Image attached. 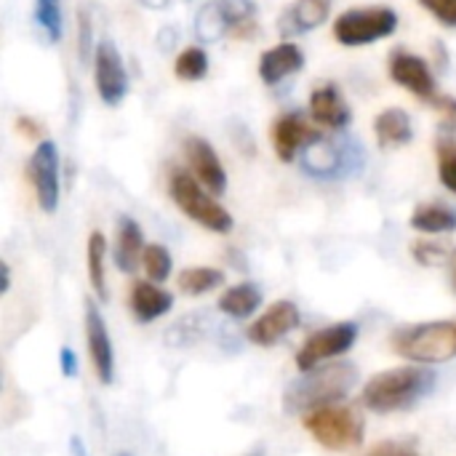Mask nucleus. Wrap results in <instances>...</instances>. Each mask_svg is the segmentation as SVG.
Listing matches in <instances>:
<instances>
[{
  "label": "nucleus",
  "mask_w": 456,
  "mask_h": 456,
  "mask_svg": "<svg viewBox=\"0 0 456 456\" xmlns=\"http://www.w3.org/2000/svg\"><path fill=\"white\" fill-rule=\"evenodd\" d=\"M452 289H454L456 294V254L452 256Z\"/></svg>",
  "instance_id": "nucleus-41"
},
{
  "label": "nucleus",
  "mask_w": 456,
  "mask_h": 456,
  "mask_svg": "<svg viewBox=\"0 0 456 456\" xmlns=\"http://www.w3.org/2000/svg\"><path fill=\"white\" fill-rule=\"evenodd\" d=\"M251 456H262V454H251Z\"/></svg>",
  "instance_id": "nucleus-43"
},
{
  "label": "nucleus",
  "mask_w": 456,
  "mask_h": 456,
  "mask_svg": "<svg viewBox=\"0 0 456 456\" xmlns=\"http://www.w3.org/2000/svg\"><path fill=\"white\" fill-rule=\"evenodd\" d=\"M411 227L425 235H444L456 230V208L444 203H425L417 206L411 214Z\"/></svg>",
  "instance_id": "nucleus-24"
},
{
  "label": "nucleus",
  "mask_w": 456,
  "mask_h": 456,
  "mask_svg": "<svg viewBox=\"0 0 456 456\" xmlns=\"http://www.w3.org/2000/svg\"><path fill=\"white\" fill-rule=\"evenodd\" d=\"M438 176H441V184L456 195V147H441Z\"/></svg>",
  "instance_id": "nucleus-31"
},
{
  "label": "nucleus",
  "mask_w": 456,
  "mask_h": 456,
  "mask_svg": "<svg viewBox=\"0 0 456 456\" xmlns=\"http://www.w3.org/2000/svg\"><path fill=\"white\" fill-rule=\"evenodd\" d=\"M16 123H19V128H24L27 136H37V134H40V126H37L35 120H29V118H19Z\"/></svg>",
  "instance_id": "nucleus-37"
},
{
  "label": "nucleus",
  "mask_w": 456,
  "mask_h": 456,
  "mask_svg": "<svg viewBox=\"0 0 456 456\" xmlns=\"http://www.w3.org/2000/svg\"><path fill=\"white\" fill-rule=\"evenodd\" d=\"M259 305H262L259 286H254V283H238V286L227 289L219 297V305L216 307L227 318H232V321H246V318H251L259 310Z\"/></svg>",
  "instance_id": "nucleus-23"
},
{
  "label": "nucleus",
  "mask_w": 456,
  "mask_h": 456,
  "mask_svg": "<svg viewBox=\"0 0 456 456\" xmlns=\"http://www.w3.org/2000/svg\"><path fill=\"white\" fill-rule=\"evenodd\" d=\"M69 454H72V456H88L86 446H83V441H80L77 436H72V438H69Z\"/></svg>",
  "instance_id": "nucleus-38"
},
{
  "label": "nucleus",
  "mask_w": 456,
  "mask_h": 456,
  "mask_svg": "<svg viewBox=\"0 0 456 456\" xmlns=\"http://www.w3.org/2000/svg\"><path fill=\"white\" fill-rule=\"evenodd\" d=\"M94 80L99 99L107 107H118L128 94V75L123 67V56L112 40H102L94 51Z\"/></svg>",
  "instance_id": "nucleus-10"
},
{
  "label": "nucleus",
  "mask_w": 456,
  "mask_h": 456,
  "mask_svg": "<svg viewBox=\"0 0 456 456\" xmlns=\"http://www.w3.org/2000/svg\"><path fill=\"white\" fill-rule=\"evenodd\" d=\"M411 254L419 265L425 267H436V265H444V262H452L449 251L441 246V243H430V240H417L411 246Z\"/></svg>",
  "instance_id": "nucleus-30"
},
{
  "label": "nucleus",
  "mask_w": 456,
  "mask_h": 456,
  "mask_svg": "<svg viewBox=\"0 0 456 456\" xmlns=\"http://www.w3.org/2000/svg\"><path fill=\"white\" fill-rule=\"evenodd\" d=\"M310 115L315 126L339 131L350 123V107L334 83H323L310 94Z\"/></svg>",
  "instance_id": "nucleus-18"
},
{
  "label": "nucleus",
  "mask_w": 456,
  "mask_h": 456,
  "mask_svg": "<svg viewBox=\"0 0 456 456\" xmlns=\"http://www.w3.org/2000/svg\"><path fill=\"white\" fill-rule=\"evenodd\" d=\"M358 382V369L353 363H329L310 371H302L283 393L286 414H310L315 409L342 401Z\"/></svg>",
  "instance_id": "nucleus-2"
},
{
  "label": "nucleus",
  "mask_w": 456,
  "mask_h": 456,
  "mask_svg": "<svg viewBox=\"0 0 456 456\" xmlns=\"http://www.w3.org/2000/svg\"><path fill=\"white\" fill-rule=\"evenodd\" d=\"M142 267H144V273H147V278H150L152 283H163V281H168V275H171L174 259H171V254H168L166 246L150 243V246L144 248Z\"/></svg>",
  "instance_id": "nucleus-29"
},
{
  "label": "nucleus",
  "mask_w": 456,
  "mask_h": 456,
  "mask_svg": "<svg viewBox=\"0 0 456 456\" xmlns=\"http://www.w3.org/2000/svg\"><path fill=\"white\" fill-rule=\"evenodd\" d=\"M302 315H299V307L289 299L283 302H275L270 305L251 326H248V342L256 345V347H273L278 345L286 334H291L297 326H299Z\"/></svg>",
  "instance_id": "nucleus-14"
},
{
  "label": "nucleus",
  "mask_w": 456,
  "mask_h": 456,
  "mask_svg": "<svg viewBox=\"0 0 456 456\" xmlns=\"http://www.w3.org/2000/svg\"><path fill=\"white\" fill-rule=\"evenodd\" d=\"M331 13V0H294L278 19V32L283 37H299L321 27Z\"/></svg>",
  "instance_id": "nucleus-16"
},
{
  "label": "nucleus",
  "mask_w": 456,
  "mask_h": 456,
  "mask_svg": "<svg viewBox=\"0 0 456 456\" xmlns=\"http://www.w3.org/2000/svg\"><path fill=\"white\" fill-rule=\"evenodd\" d=\"M422 8H428L444 27L456 29V0H419Z\"/></svg>",
  "instance_id": "nucleus-32"
},
{
  "label": "nucleus",
  "mask_w": 456,
  "mask_h": 456,
  "mask_svg": "<svg viewBox=\"0 0 456 456\" xmlns=\"http://www.w3.org/2000/svg\"><path fill=\"white\" fill-rule=\"evenodd\" d=\"M366 456H422L417 452L414 444H406V441H385L379 446H374Z\"/></svg>",
  "instance_id": "nucleus-34"
},
{
  "label": "nucleus",
  "mask_w": 456,
  "mask_h": 456,
  "mask_svg": "<svg viewBox=\"0 0 456 456\" xmlns=\"http://www.w3.org/2000/svg\"><path fill=\"white\" fill-rule=\"evenodd\" d=\"M222 283H224V273L214 270V267H187L176 278L179 291L187 294V297H203V294L214 291Z\"/></svg>",
  "instance_id": "nucleus-26"
},
{
  "label": "nucleus",
  "mask_w": 456,
  "mask_h": 456,
  "mask_svg": "<svg viewBox=\"0 0 456 456\" xmlns=\"http://www.w3.org/2000/svg\"><path fill=\"white\" fill-rule=\"evenodd\" d=\"M86 267L94 294L104 302L107 299V238L94 230L86 246Z\"/></svg>",
  "instance_id": "nucleus-25"
},
{
  "label": "nucleus",
  "mask_w": 456,
  "mask_h": 456,
  "mask_svg": "<svg viewBox=\"0 0 456 456\" xmlns=\"http://www.w3.org/2000/svg\"><path fill=\"white\" fill-rule=\"evenodd\" d=\"M390 347L419 366L446 363L456 358V318L452 321H428L403 326L390 337Z\"/></svg>",
  "instance_id": "nucleus-3"
},
{
  "label": "nucleus",
  "mask_w": 456,
  "mask_h": 456,
  "mask_svg": "<svg viewBox=\"0 0 456 456\" xmlns=\"http://www.w3.org/2000/svg\"><path fill=\"white\" fill-rule=\"evenodd\" d=\"M131 313L139 323H152L163 318L174 307V297L163 289H158L152 281H136L131 286Z\"/></svg>",
  "instance_id": "nucleus-19"
},
{
  "label": "nucleus",
  "mask_w": 456,
  "mask_h": 456,
  "mask_svg": "<svg viewBox=\"0 0 456 456\" xmlns=\"http://www.w3.org/2000/svg\"><path fill=\"white\" fill-rule=\"evenodd\" d=\"M184 155L190 163L192 176L214 195H222L227 190V171L219 160V155L214 152V147L203 139V136H190L184 142Z\"/></svg>",
  "instance_id": "nucleus-15"
},
{
  "label": "nucleus",
  "mask_w": 456,
  "mask_h": 456,
  "mask_svg": "<svg viewBox=\"0 0 456 456\" xmlns=\"http://www.w3.org/2000/svg\"><path fill=\"white\" fill-rule=\"evenodd\" d=\"M27 176L35 187L37 206L45 214H53L59 208L61 184H59V150L53 142H40L27 163Z\"/></svg>",
  "instance_id": "nucleus-9"
},
{
  "label": "nucleus",
  "mask_w": 456,
  "mask_h": 456,
  "mask_svg": "<svg viewBox=\"0 0 456 456\" xmlns=\"http://www.w3.org/2000/svg\"><path fill=\"white\" fill-rule=\"evenodd\" d=\"M115 456H134V454H126V452H120V454H115Z\"/></svg>",
  "instance_id": "nucleus-42"
},
{
  "label": "nucleus",
  "mask_w": 456,
  "mask_h": 456,
  "mask_svg": "<svg viewBox=\"0 0 456 456\" xmlns=\"http://www.w3.org/2000/svg\"><path fill=\"white\" fill-rule=\"evenodd\" d=\"M302 67H305V53L297 43H289V40L267 48L259 56V77L267 86H275V83L286 80L289 75L302 72Z\"/></svg>",
  "instance_id": "nucleus-17"
},
{
  "label": "nucleus",
  "mask_w": 456,
  "mask_h": 456,
  "mask_svg": "<svg viewBox=\"0 0 456 456\" xmlns=\"http://www.w3.org/2000/svg\"><path fill=\"white\" fill-rule=\"evenodd\" d=\"M374 136H377V144L382 150H393V147H403L411 142L414 136V128H411V118L398 110V107H390L385 112L377 115L374 120Z\"/></svg>",
  "instance_id": "nucleus-21"
},
{
  "label": "nucleus",
  "mask_w": 456,
  "mask_h": 456,
  "mask_svg": "<svg viewBox=\"0 0 456 456\" xmlns=\"http://www.w3.org/2000/svg\"><path fill=\"white\" fill-rule=\"evenodd\" d=\"M35 21L48 35L51 43H56L64 32V16H61V0H35Z\"/></svg>",
  "instance_id": "nucleus-28"
},
{
  "label": "nucleus",
  "mask_w": 456,
  "mask_h": 456,
  "mask_svg": "<svg viewBox=\"0 0 456 456\" xmlns=\"http://www.w3.org/2000/svg\"><path fill=\"white\" fill-rule=\"evenodd\" d=\"M302 428L329 452H353L363 444L366 422L355 409L347 406H323L302 417Z\"/></svg>",
  "instance_id": "nucleus-4"
},
{
  "label": "nucleus",
  "mask_w": 456,
  "mask_h": 456,
  "mask_svg": "<svg viewBox=\"0 0 456 456\" xmlns=\"http://www.w3.org/2000/svg\"><path fill=\"white\" fill-rule=\"evenodd\" d=\"M390 77L401 88L411 91L414 96H419L425 102H433L438 96V83H436V75H433L430 64L422 56L411 53V51H403V48L393 51V56H390Z\"/></svg>",
  "instance_id": "nucleus-13"
},
{
  "label": "nucleus",
  "mask_w": 456,
  "mask_h": 456,
  "mask_svg": "<svg viewBox=\"0 0 456 456\" xmlns=\"http://www.w3.org/2000/svg\"><path fill=\"white\" fill-rule=\"evenodd\" d=\"M444 123L446 131H456V99L454 96H446V94H438L433 102H430Z\"/></svg>",
  "instance_id": "nucleus-33"
},
{
  "label": "nucleus",
  "mask_w": 456,
  "mask_h": 456,
  "mask_svg": "<svg viewBox=\"0 0 456 456\" xmlns=\"http://www.w3.org/2000/svg\"><path fill=\"white\" fill-rule=\"evenodd\" d=\"M438 385L436 371L425 366H401L371 377L363 387L361 403L377 414L406 411L417 406L425 395H430Z\"/></svg>",
  "instance_id": "nucleus-1"
},
{
  "label": "nucleus",
  "mask_w": 456,
  "mask_h": 456,
  "mask_svg": "<svg viewBox=\"0 0 456 456\" xmlns=\"http://www.w3.org/2000/svg\"><path fill=\"white\" fill-rule=\"evenodd\" d=\"M355 339H358V323H353V321L326 326V329H321L305 339V345L297 353V369L299 371L318 369L321 363L347 353L355 345Z\"/></svg>",
  "instance_id": "nucleus-8"
},
{
  "label": "nucleus",
  "mask_w": 456,
  "mask_h": 456,
  "mask_svg": "<svg viewBox=\"0 0 456 456\" xmlns=\"http://www.w3.org/2000/svg\"><path fill=\"white\" fill-rule=\"evenodd\" d=\"M174 72L179 80H187V83H195V80H203L206 72H208V56L200 45H190L184 48L176 61H174Z\"/></svg>",
  "instance_id": "nucleus-27"
},
{
  "label": "nucleus",
  "mask_w": 456,
  "mask_h": 456,
  "mask_svg": "<svg viewBox=\"0 0 456 456\" xmlns=\"http://www.w3.org/2000/svg\"><path fill=\"white\" fill-rule=\"evenodd\" d=\"M8 289H11V267H8V265H3V289H0V291L5 294Z\"/></svg>",
  "instance_id": "nucleus-40"
},
{
  "label": "nucleus",
  "mask_w": 456,
  "mask_h": 456,
  "mask_svg": "<svg viewBox=\"0 0 456 456\" xmlns=\"http://www.w3.org/2000/svg\"><path fill=\"white\" fill-rule=\"evenodd\" d=\"M302 158V166L307 174L313 176H334L345 168V155H342V147L329 142V139H315L313 144L305 147V152L299 155Z\"/></svg>",
  "instance_id": "nucleus-22"
},
{
  "label": "nucleus",
  "mask_w": 456,
  "mask_h": 456,
  "mask_svg": "<svg viewBox=\"0 0 456 456\" xmlns=\"http://www.w3.org/2000/svg\"><path fill=\"white\" fill-rule=\"evenodd\" d=\"M256 19L254 0H208L195 16V35L200 43H219L227 35H240Z\"/></svg>",
  "instance_id": "nucleus-7"
},
{
  "label": "nucleus",
  "mask_w": 456,
  "mask_h": 456,
  "mask_svg": "<svg viewBox=\"0 0 456 456\" xmlns=\"http://www.w3.org/2000/svg\"><path fill=\"white\" fill-rule=\"evenodd\" d=\"M88 40H91V24H88V16L80 13V59H83V61H86V56H88V51H91Z\"/></svg>",
  "instance_id": "nucleus-36"
},
{
  "label": "nucleus",
  "mask_w": 456,
  "mask_h": 456,
  "mask_svg": "<svg viewBox=\"0 0 456 456\" xmlns=\"http://www.w3.org/2000/svg\"><path fill=\"white\" fill-rule=\"evenodd\" d=\"M168 3L171 0H142V5H147L152 11H163V8H168Z\"/></svg>",
  "instance_id": "nucleus-39"
},
{
  "label": "nucleus",
  "mask_w": 456,
  "mask_h": 456,
  "mask_svg": "<svg viewBox=\"0 0 456 456\" xmlns=\"http://www.w3.org/2000/svg\"><path fill=\"white\" fill-rule=\"evenodd\" d=\"M398 29V13L390 5H366V8H350L337 16L334 21V37L347 45H371L382 37H390Z\"/></svg>",
  "instance_id": "nucleus-6"
},
{
  "label": "nucleus",
  "mask_w": 456,
  "mask_h": 456,
  "mask_svg": "<svg viewBox=\"0 0 456 456\" xmlns=\"http://www.w3.org/2000/svg\"><path fill=\"white\" fill-rule=\"evenodd\" d=\"M171 198L179 206V211L187 219H192L195 224H200L203 230L224 235L235 224L230 211L214 195H208L203 190V184L192 174H187V171H176L171 176Z\"/></svg>",
  "instance_id": "nucleus-5"
},
{
  "label": "nucleus",
  "mask_w": 456,
  "mask_h": 456,
  "mask_svg": "<svg viewBox=\"0 0 456 456\" xmlns=\"http://www.w3.org/2000/svg\"><path fill=\"white\" fill-rule=\"evenodd\" d=\"M144 235L142 227L136 224V219L131 216H120L118 222V240H115V265L123 273H134L144 256Z\"/></svg>",
  "instance_id": "nucleus-20"
},
{
  "label": "nucleus",
  "mask_w": 456,
  "mask_h": 456,
  "mask_svg": "<svg viewBox=\"0 0 456 456\" xmlns=\"http://www.w3.org/2000/svg\"><path fill=\"white\" fill-rule=\"evenodd\" d=\"M270 139H273V150H275L278 160L294 163L305 152L307 144H313L315 139H321V131L313 128L305 115H299V112H283L273 123Z\"/></svg>",
  "instance_id": "nucleus-12"
},
{
  "label": "nucleus",
  "mask_w": 456,
  "mask_h": 456,
  "mask_svg": "<svg viewBox=\"0 0 456 456\" xmlns=\"http://www.w3.org/2000/svg\"><path fill=\"white\" fill-rule=\"evenodd\" d=\"M59 369H61V374L69 377V379L77 377V369H80V366H77V355H75L69 347H61V350H59Z\"/></svg>",
  "instance_id": "nucleus-35"
},
{
  "label": "nucleus",
  "mask_w": 456,
  "mask_h": 456,
  "mask_svg": "<svg viewBox=\"0 0 456 456\" xmlns=\"http://www.w3.org/2000/svg\"><path fill=\"white\" fill-rule=\"evenodd\" d=\"M83 326H86V347H88V355H91V366L96 371V379L102 385H112V377H115V353H112V339H110V331H107V323L96 307V302L86 299V318H83Z\"/></svg>",
  "instance_id": "nucleus-11"
}]
</instances>
